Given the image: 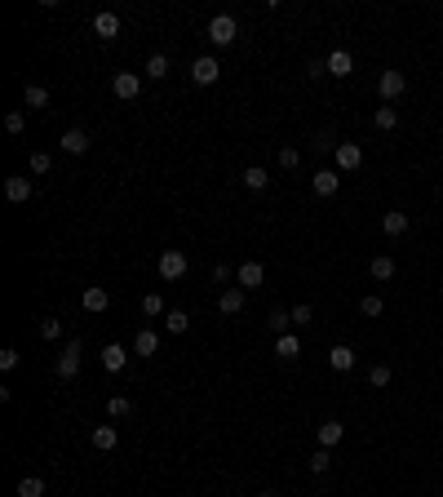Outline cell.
Returning <instances> with one entry per match:
<instances>
[{"instance_id": "cell-1", "label": "cell", "mask_w": 443, "mask_h": 497, "mask_svg": "<svg viewBox=\"0 0 443 497\" xmlns=\"http://www.w3.org/2000/svg\"><path fill=\"white\" fill-rule=\"evenodd\" d=\"M209 40L213 45H235L240 40V23H235L231 14H213L209 18Z\"/></svg>"}, {"instance_id": "cell-2", "label": "cell", "mask_w": 443, "mask_h": 497, "mask_svg": "<svg viewBox=\"0 0 443 497\" xmlns=\"http://www.w3.org/2000/svg\"><path fill=\"white\" fill-rule=\"evenodd\" d=\"M80 351H84V346H80V337H71V342H67V346H62V355H58V364H53V373H58V378H62V382H71V378H75V373H80Z\"/></svg>"}, {"instance_id": "cell-3", "label": "cell", "mask_w": 443, "mask_h": 497, "mask_svg": "<svg viewBox=\"0 0 443 497\" xmlns=\"http://www.w3.org/2000/svg\"><path fill=\"white\" fill-rule=\"evenodd\" d=\"M155 271H160V280H182L186 276V253L182 249H164L160 262H155Z\"/></svg>"}, {"instance_id": "cell-4", "label": "cell", "mask_w": 443, "mask_h": 497, "mask_svg": "<svg viewBox=\"0 0 443 497\" xmlns=\"http://www.w3.org/2000/svg\"><path fill=\"white\" fill-rule=\"evenodd\" d=\"M111 93H116V98H125V102H134L138 93H142V76H138V71H116Z\"/></svg>"}, {"instance_id": "cell-5", "label": "cell", "mask_w": 443, "mask_h": 497, "mask_svg": "<svg viewBox=\"0 0 443 497\" xmlns=\"http://www.w3.org/2000/svg\"><path fill=\"white\" fill-rule=\"evenodd\" d=\"M403 89H408V80H403V71H381V76H377V93H381V102H394V98H403Z\"/></svg>"}, {"instance_id": "cell-6", "label": "cell", "mask_w": 443, "mask_h": 497, "mask_svg": "<svg viewBox=\"0 0 443 497\" xmlns=\"http://www.w3.org/2000/svg\"><path fill=\"white\" fill-rule=\"evenodd\" d=\"M235 280H240V289H244V293H253V289H262V284H266V267H262V262H240Z\"/></svg>"}, {"instance_id": "cell-7", "label": "cell", "mask_w": 443, "mask_h": 497, "mask_svg": "<svg viewBox=\"0 0 443 497\" xmlns=\"http://www.w3.org/2000/svg\"><path fill=\"white\" fill-rule=\"evenodd\" d=\"M218 76H222V62L209 58V53L191 62V80H195V84H218Z\"/></svg>"}, {"instance_id": "cell-8", "label": "cell", "mask_w": 443, "mask_h": 497, "mask_svg": "<svg viewBox=\"0 0 443 497\" xmlns=\"http://www.w3.org/2000/svg\"><path fill=\"white\" fill-rule=\"evenodd\" d=\"M80 306H84V311H89V315H102V311H107V306H111V293H107V289H102V284H89V289H84V293H80Z\"/></svg>"}, {"instance_id": "cell-9", "label": "cell", "mask_w": 443, "mask_h": 497, "mask_svg": "<svg viewBox=\"0 0 443 497\" xmlns=\"http://www.w3.org/2000/svg\"><path fill=\"white\" fill-rule=\"evenodd\" d=\"M333 160H337V169H342V173H355V169L364 165V151H359V147H355V143H337Z\"/></svg>"}, {"instance_id": "cell-10", "label": "cell", "mask_w": 443, "mask_h": 497, "mask_svg": "<svg viewBox=\"0 0 443 497\" xmlns=\"http://www.w3.org/2000/svg\"><path fill=\"white\" fill-rule=\"evenodd\" d=\"M93 36H98V40H116L120 36V14H111V9L93 14Z\"/></svg>"}, {"instance_id": "cell-11", "label": "cell", "mask_w": 443, "mask_h": 497, "mask_svg": "<svg viewBox=\"0 0 443 497\" xmlns=\"http://www.w3.org/2000/svg\"><path fill=\"white\" fill-rule=\"evenodd\" d=\"M5 200L9 204H27V200H31V178H23V173L5 178Z\"/></svg>"}, {"instance_id": "cell-12", "label": "cell", "mask_w": 443, "mask_h": 497, "mask_svg": "<svg viewBox=\"0 0 443 497\" xmlns=\"http://www.w3.org/2000/svg\"><path fill=\"white\" fill-rule=\"evenodd\" d=\"M324 67H328V76L346 80V76H351V71H355V58H351V53H346V49H333V53H328V58H324Z\"/></svg>"}, {"instance_id": "cell-13", "label": "cell", "mask_w": 443, "mask_h": 497, "mask_svg": "<svg viewBox=\"0 0 443 497\" xmlns=\"http://www.w3.org/2000/svg\"><path fill=\"white\" fill-rule=\"evenodd\" d=\"M244 298H249V293H244L240 284L222 289V298H218V311H222V315H240V311H244Z\"/></svg>"}, {"instance_id": "cell-14", "label": "cell", "mask_w": 443, "mask_h": 497, "mask_svg": "<svg viewBox=\"0 0 443 497\" xmlns=\"http://www.w3.org/2000/svg\"><path fill=\"white\" fill-rule=\"evenodd\" d=\"M125 364H129V351H125V346H120V342L102 346V369H107V373H120V369H125Z\"/></svg>"}, {"instance_id": "cell-15", "label": "cell", "mask_w": 443, "mask_h": 497, "mask_svg": "<svg viewBox=\"0 0 443 497\" xmlns=\"http://www.w3.org/2000/svg\"><path fill=\"white\" fill-rule=\"evenodd\" d=\"M310 186H315V195H324V200H328V195H337V186H342V178H337L333 169H319V173L310 178Z\"/></svg>"}, {"instance_id": "cell-16", "label": "cell", "mask_w": 443, "mask_h": 497, "mask_svg": "<svg viewBox=\"0 0 443 497\" xmlns=\"http://www.w3.org/2000/svg\"><path fill=\"white\" fill-rule=\"evenodd\" d=\"M240 182L249 186V191H266V186H270V173H266L262 165H249V169L240 173Z\"/></svg>"}, {"instance_id": "cell-17", "label": "cell", "mask_w": 443, "mask_h": 497, "mask_svg": "<svg viewBox=\"0 0 443 497\" xmlns=\"http://www.w3.org/2000/svg\"><path fill=\"white\" fill-rule=\"evenodd\" d=\"M62 151L67 156H84L89 151V134H84V129H67V134H62Z\"/></svg>"}, {"instance_id": "cell-18", "label": "cell", "mask_w": 443, "mask_h": 497, "mask_svg": "<svg viewBox=\"0 0 443 497\" xmlns=\"http://www.w3.org/2000/svg\"><path fill=\"white\" fill-rule=\"evenodd\" d=\"M23 107H27V111L49 107V89H45V84H27V89H23Z\"/></svg>"}, {"instance_id": "cell-19", "label": "cell", "mask_w": 443, "mask_h": 497, "mask_svg": "<svg viewBox=\"0 0 443 497\" xmlns=\"http://www.w3.org/2000/svg\"><path fill=\"white\" fill-rule=\"evenodd\" d=\"M328 369L351 373L355 369V351H351V346H333V351H328Z\"/></svg>"}, {"instance_id": "cell-20", "label": "cell", "mask_w": 443, "mask_h": 497, "mask_svg": "<svg viewBox=\"0 0 443 497\" xmlns=\"http://www.w3.org/2000/svg\"><path fill=\"white\" fill-rule=\"evenodd\" d=\"M155 351H160V333L155 329H142L134 337V355H142V360H147V355H155Z\"/></svg>"}, {"instance_id": "cell-21", "label": "cell", "mask_w": 443, "mask_h": 497, "mask_svg": "<svg viewBox=\"0 0 443 497\" xmlns=\"http://www.w3.org/2000/svg\"><path fill=\"white\" fill-rule=\"evenodd\" d=\"M342 435H346V426H342V422H319V448L342 444Z\"/></svg>"}, {"instance_id": "cell-22", "label": "cell", "mask_w": 443, "mask_h": 497, "mask_svg": "<svg viewBox=\"0 0 443 497\" xmlns=\"http://www.w3.org/2000/svg\"><path fill=\"white\" fill-rule=\"evenodd\" d=\"M368 271H372V280H377V284H385V280H394V258L377 253V258L368 262Z\"/></svg>"}, {"instance_id": "cell-23", "label": "cell", "mask_w": 443, "mask_h": 497, "mask_svg": "<svg viewBox=\"0 0 443 497\" xmlns=\"http://www.w3.org/2000/svg\"><path fill=\"white\" fill-rule=\"evenodd\" d=\"M381 231L385 236H403V231H408V213H399V209L381 213Z\"/></svg>"}, {"instance_id": "cell-24", "label": "cell", "mask_w": 443, "mask_h": 497, "mask_svg": "<svg viewBox=\"0 0 443 497\" xmlns=\"http://www.w3.org/2000/svg\"><path fill=\"white\" fill-rule=\"evenodd\" d=\"M116 444H120V431H116V426H93V448L111 453Z\"/></svg>"}, {"instance_id": "cell-25", "label": "cell", "mask_w": 443, "mask_h": 497, "mask_svg": "<svg viewBox=\"0 0 443 497\" xmlns=\"http://www.w3.org/2000/svg\"><path fill=\"white\" fill-rule=\"evenodd\" d=\"M275 355H279V360H297V355H301V337H293V333L275 337Z\"/></svg>"}, {"instance_id": "cell-26", "label": "cell", "mask_w": 443, "mask_h": 497, "mask_svg": "<svg viewBox=\"0 0 443 497\" xmlns=\"http://www.w3.org/2000/svg\"><path fill=\"white\" fill-rule=\"evenodd\" d=\"M372 125H377V129H381V134H390V129H394V125H399V111H394V107H385V102H381V107H377V111H372Z\"/></svg>"}, {"instance_id": "cell-27", "label": "cell", "mask_w": 443, "mask_h": 497, "mask_svg": "<svg viewBox=\"0 0 443 497\" xmlns=\"http://www.w3.org/2000/svg\"><path fill=\"white\" fill-rule=\"evenodd\" d=\"M142 71H147V80H164L168 76V58H164V53H151Z\"/></svg>"}, {"instance_id": "cell-28", "label": "cell", "mask_w": 443, "mask_h": 497, "mask_svg": "<svg viewBox=\"0 0 443 497\" xmlns=\"http://www.w3.org/2000/svg\"><path fill=\"white\" fill-rule=\"evenodd\" d=\"M18 497H45V480L40 475H23L18 480Z\"/></svg>"}, {"instance_id": "cell-29", "label": "cell", "mask_w": 443, "mask_h": 497, "mask_svg": "<svg viewBox=\"0 0 443 497\" xmlns=\"http://www.w3.org/2000/svg\"><path fill=\"white\" fill-rule=\"evenodd\" d=\"M328 466H333V453H328V448H315V453H310V475H328Z\"/></svg>"}, {"instance_id": "cell-30", "label": "cell", "mask_w": 443, "mask_h": 497, "mask_svg": "<svg viewBox=\"0 0 443 497\" xmlns=\"http://www.w3.org/2000/svg\"><path fill=\"white\" fill-rule=\"evenodd\" d=\"M164 329L168 333H186V329H191V315H186V311H168L164 315Z\"/></svg>"}, {"instance_id": "cell-31", "label": "cell", "mask_w": 443, "mask_h": 497, "mask_svg": "<svg viewBox=\"0 0 443 497\" xmlns=\"http://www.w3.org/2000/svg\"><path fill=\"white\" fill-rule=\"evenodd\" d=\"M288 329H293V311H270V333L284 337Z\"/></svg>"}, {"instance_id": "cell-32", "label": "cell", "mask_w": 443, "mask_h": 497, "mask_svg": "<svg viewBox=\"0 0 443 497\" xmlns=\"http://www.w3.org/2000/svg\"><path fill=\"white\" fill-rule=\"evenodd\" d=\"M107 413L111 417H129V413H134V400H129V396H111L107 400Z\"/></svg>"}, {"instance_id": "cell-33", "label": "cell", "mask_w": 443, "mask_h": 497, "mask_svg": "<svg viewBox=\"0 0 443 497\" xmlns=\"http://www.w3.org/2000/svg\"><path fill=\"white\" fill-rule=\"evenodd\" d=\"M40 337H45V342H58V337H62V320L45 315V320H40Z\"/></svg>"}, {"instance_id": "cell-34", "label": "cell", "mask_w": 443, "mask_h": 497, "mask_svg": "<svg viewBox=\"0 0 443 497\" xmlns=\"http://www.w3.org/2000/svg\"><path fill=\"white\" fill-rule=\"evenodd\" d=\"M390 378H394V373L385 369V364H372V369H368V382H372V387H390Z\"/></svg>"}, {"instance_id": "cell-35", "label": "cell", "mask_w": 443, "mask_h": 497, "mask_svg": "<svg viewBox=\"0 0 443 497\" xmlns=\"http://www.w3.org/2000/svg\"><path fill=\"white\" fill-rule=\"evenodd\" d=\"M49 169H53L49 151H31V173H49Z\"/></svg>"}, {"instance_id": "cell-36", "label": "cell", "mask_w": 443, "mask_h": 497, "mask_svg": "<svg viewBox=\"0 0 443 497\" xmlns=\"http://www.w3.org/2000/svg\"><path fill=\"white\" fill-rule=\"evenodd\" d=\"M142 315H164V298H160V293H147L142 298Z\"/></svg>"}, {"instance_id": "cell-37", "label": "cell", "mask_w": 443, "mask_h": 497, "mask_svg": "<svg viewBox=\"0 0 443 497\" xmlns=\"http://www.w3.org/2000/svg\"><path fill=\"white\" fill-rule=\"evenodd\" d=\"M359 311H364V315H381V311H385L381 293H368V298H364V302H359Z\"/></svg>"}, {"instance_id": "cell-38", "label": "cell", "mask_w": 443, "mask_h": 497, "mask_svg": "<svg viewBox=\"0 0 443 497\" xmlns=\"http://www.w3.org/2000/svg\"><path fill=\"white\" fill-rule=\"evenodd\" d=\"M23 129H27V116L23 111H9L5 116V134H23Z\"/></svg>"}, {"instance_id": "cell-39", "label": "cell", "mask_w": 443, "mask_h": 497, "mask_svg": "<svg viewBox=\"0 0 443 497\" xmlns=\"http://www.w3.org/2000/svg\"><path fill=\"white\" fill-rule=\"evenodd\" d=\"M301 165V151L297 147H284V151H279V169H297Z\"/></svg>"}, {"instance_id": "cell-40", "label": "cell", "mask_w": 443, "mask_h": 497, "mask_svg": "<svg viewBox=\"0 0 443 497\" xmlns=\"http://www.w3.org/2000/svg\"><path fill=\"white\" fill-rule=\"evenodd\" d=\"M310 320H315V315H310V302H297V306H293V324H301V329H306Z\"/></svg>"}, {"instance_id": "cell-41", "label": "cell", "mask_w": 443, "mask_h": 497, "mask_svg": "<svg viewBox=\"0 0 443 497\" xmlns=\"http://www.w3.org/2000/svg\"><path fill=\"white\" fill-rule=\"evenodd\" d=\"M0 369H18V351H14V346H5V351H0Z\"/></svg>"}, {"instance_id": "cell-42", "label": "cell", "mask_w": 443, "mask_h": 497, "mask_svg": "<svg viewBox=\"0 0 443 497\" xmlns=\"http://www.w3.org/2000/svg\"><path fill=\"white\" fill-rule=\"evenodd\" d=\"M310 147H315V151H337V147H333V134H328V129H324V134H315V143H310Z\"/></svg>"}, {"instance_id": "cell-43", "label": "cell", "mask_w": 443, "mask_h": 497, "mask_svg": "<svg viewBox=\"0 0 443 497\" xmlns=\"http://www.w3.org/2000/svg\"><path fill=\"white\" fill-rule=\"evenodd\" d=\"M231 276H235V271L226 267V262H218V267H213V280H231Z\"/></svg>"}, {"instance_id": "cell-44", "label": "cell", "mask_w": 443, "mask_h": 497, "mask_svg": "<svg viewBox=\"0 0 443 497\" xmlns=\"http://www.w3.org/2000/svg\"><path fill=\"white\" fill-rule=\"evenodd\" d=\"M257 497H275V493H270V489H266V493H257Z\"/></svg>"}]
</instances>
